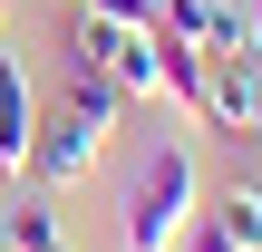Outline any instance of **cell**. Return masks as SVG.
I'll return each mask as SVG.
<instances>
[{
  "label": "cell",
  "mask_w": 262,
  "mask_h": 252,
  "mask_svg": "<svg viewBox=\"0 0 262 252\" xmlns=\"http://www.w3.org/2000/svg\"><path fill=\"white\" fill-rule=\"evenodd\" d=\"M194 214H204V165L185 136H165V146H146V165L117 194V252H175L194 233Z\"/></svg>",
  "instance_id": "obj_1"
},
{
  "label": "cell",
  "mask_w": 262,
  "mask_h": 252,
  "mask_svg": "<svg viewBox=\"0 0 262 252\" xmlns=\"http://www.w3.org/2000/svg\"><path fill=\"white\" fill-rule=\"evenodd\" d=\"M117 117H126L117 78H97V68H68V97H58V107H39L29 175H39V185H88V175L107 165V136H117Z\"/></svg>",
  "instance_id": "obj_2"
},
{
  "label": "cell",
  "mask_w": 262,
  "mask_h": 252,
  "mask_svg": "<svg viewBox=\"0 0 262 252\" xmlns=\"http://www.w3.org/2000/svg\"><path fill=\"white\" fill-rule=\"evenodd\" d=\"M253 87H262V58H253V49H214V58H204V107H194V117L224 126V136H243V126H253Z\"/></svg>",
  "instance_id": "obj_3"
},
{
  "label": "cell",
  "mask_w": 262,
  "mask_h": 252,
  "mask_svg": "<svg viewBox=\"0 0 262 252\" xmlns=\"http://www.w3.org/2000/svg\"><path fill=\"white\" fill-rule=\"evenodd\" d=\"M39 146V97H29V68L0 49V175H19Z\"/></svg>",
  "instance_id": "obj_4"
},
{
  "label": "cell",
  "mask_w": 262,
  "mask_h": 252,
  "mask_svg": "<svg viewBox=\"0 0 262 252\" xmlns=\"http://www.w3.org/2000/svg\"><path fill=\"white\" fill-rule=\"evenodd\" d=\"M0 243L10 252H68V233H58L49 204H10V214H0Z\"/></svg>",
  "instance_id": "obj_5"
},
{
  "label": "cell",
  "mask_w": 262,
  "mask_h": 252,
  "mask_svg": "<svg viewBox=\"0 0 262 252\" xmlns=\"http://www.w3.org/2000/svg\"><path fill=\"white\" fill-rule=\"evenodd\" d=\"M204 214H214V223H224V233H233L243 252H262V185H224Z\"/></svg>",
  "instance_id": "obj_6"
},
{
  "label": "cell",
  "mask_w": 262,
  "mask_h": 252,
  "mask_svg": "<svg viewBox=\"0 0 262 252\" xmlns=\"http://www.w3.org/2000/svg\"><path fill=\"white\" fill-rule=\"evenodd\" d=\"M78 10H97V19H117V29H156L165 0H78Z\"/></svg>",
  "instance_id": "obj_7"
},
{
  "label": "cell",
  "mask_w": 262,
  "mask_h": 252,
  "mask_svg": "<svg viewBox=\"0 0 262 252\" xmlns=\"http://www.w3.org/2000/svg\"><path fill=\"white\" fill-rule=\"evenodd\" d=\"M175 252H243V243H233V233H224L214 214H194V233H185V243H175Z\"/></svg>",
  "instance_id": "obj_8"
},
{
  "label": "cell",
  "mask_w": 262,
  "mask_h": 252,
  "mask_svg": "<svg viewBox=\"0 0 262 252\" xmlns=\"http://www.w3.org/2000/svg\"><path fill=\"white\" fill-rule=\"evenodd\" d=\"M243 136H253V146H262V87H253V126H243Z\"/></svg>",
  "instance_id": "obj_9"
},
{
  "label": "cell",
  "mask_w": 262,
  "mask_h": 252,
  "mask_svg": "<svg viewBox=\"0 0 262 252\" xmlns=\"http://www.w3.org/2000/svg\"><path fill=\"white\" fill-rule=\"evenodd\" d=\"M243 10H253V58H262V0H243Z\"/></svg>",
  "instance_id": "obj_10"
},
{
  "label": "cell",
  "mask_w": 262,
  "mask_h": 252,
  "mask_svg": "<svg viewBox=\"0 0 262 252\" xmlns=\"http://www.w3.org/2000/svg\"><path fill=\"white\" fill-rule=\"evenodd\" d=\"M0 19H10V0H0Z\"/></svg>",
  "instance_id": "obj_11"
},
{
  "label": "cell",
  "mask_w": 262,
  "mask_h": 252,
  "mask_svg": "<svg viewBox=\"0 0 262 252\" xmlns=\"http://www.w3.org/2000/svg\"><path fill=\"white\" fill-rule=\"evenodd\" d=\"M0 252H10V243H0Z\"/></svg>",
  "instance_id": "obj_12"
}]
</instances>
